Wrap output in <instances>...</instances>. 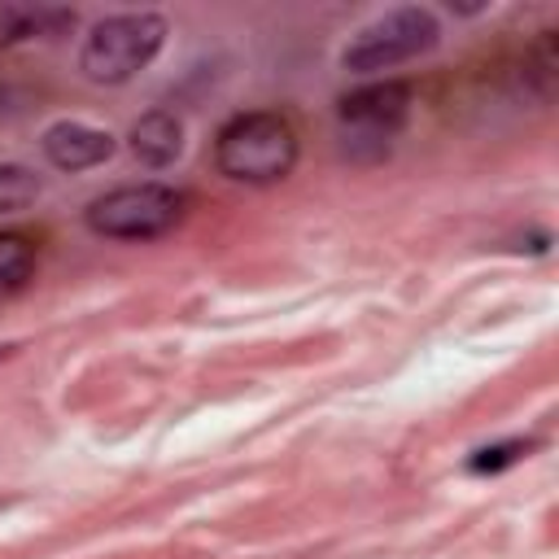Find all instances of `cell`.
<instances>
[{"label":"cell","instance_id":"11","mask_svg":"<svg viewBox=\"0 0 559 559\" xmlns=\"http://www.w3.org/2000/svg\"><path fill=\"white\" fill-rule=\"evenodd\" d=\"M528 445L533 441H502V445H485V450H476L472 454V472H498V467H507V463H515L520 454H528Z\"/></svg>","mask_w":559,"mask_h":559},{"label":"cell","instance_id":"4","mask_svg":"<svg viewBox=\"0 0 559 559\" xmlns=\"http://www.w3.org/2000/svg\"><path fill=\"white\" fill-rule=\"evenodd\" d=\"M441 39V22L432 9L424 4H402L380 13L376 22H367L341 52V66L354 74H380L393 66H406L424 52H432Z\"/></svg>","mask_w":559,"mask_h":559},{"label":"cell","instance_id":"10","mask_svg":"<svg viewBox=\"0 0 559 559\" xmlns=\"http://www.w3.org/2000/svg\"><path fill=\"white\" fill-rule=\"evenodd\" d=\"M39 192H44V179H39L31 166L0 162V214H17V210H26Z\"/></svg>","mask_w":559,"mask_h":559},{"label":"cell","instance_id":"8","mask_svg":"<svg viewBox=\"0 0 559 559\" xmlns=\"http://www.w3.org/2000/svg\"><path fill=\"white\" fill-rule=\"evenodd\" d=\"M74 26V9L57 4H0V48L26 44V39H52Z\"/></svg>","mask_w":559,"mask_h":559},{"label":"cell","instance_id":"9","mask_svg":"<svg viewBox=\"0 0 559 559\" xmlns=\"http://www.w3.org/2000/svg\"><path fill=\"white\" fill-rule=\"evenodd\" d=\"M35 275V245L22 231H0V297L26 288Z\"/></svg>","mask_w":559,"mask_h":559},{"label":"cell","instance_id":"2","mask_svg":"<svg viewBox=\"0 0 559 559\" xmlns=\"http://www.w3.org/2000/svg\"><path fill=\"white\" fill-rule=\"evenodd\" d=\"M166 44V17L162 13H114V17H100L83 48H79V70L83 79L100 83V87H118V83H131L140 70L153 66V57L162 52Z\"/></svg>","mask_w":559,"mask_h":559},{"label":"cell","instance_id":"6","mask_svg":"<svg viewBox=\"0 0 559 559\" xmlns=\"http://www.w3.org/2000/svg\"><path fill=\"white\" fill-rule=\"evenodd\" d=\"M39 148H44V157H48L57 170H92V166L109 162L118 144H114L109 131H100V127H92V122L61 118V122H52V127L44 131Z\"/></svg>","mask_w":559,"mask_h":559},{"label":"cell","instance_id":"3","mask_svg":"<svg viewBox=\"0 0 559 559\" xmlns=\"http://www.w3.org/2000/svg\"><path fill=\"white\" fill-rule=\"evenodd\" d=\"M411 118V87L402 79H380L367 87H354L336 100V135L341 153L358 166L389 157L393 140L402 135Z\"/></svg>","mask_w":559,"mask_h":559},{"label":"cell","instance_id":"12","mask_svg":"<svg viewBox=\"0 0 559 559\" xmlns=\"http://www.w3.org/2000/svg\"><path fill=\"white\" fill-rule=\"evenodd\" d=\"M9 114H13V92H9V87H0V122H4Z\"/></svg>","mask_w":559,"mask_h":559},{"label":"cell","instance_id":"7","mask_svg":"<svg viewBox=\"0 0 559 559\" xmlns=\"http://www.w3.org/2000/svg\"><path fill=\"white\" fill-rule=\"evenodd\" d=\"M131 153L148 170H166L183 153V122L170 109H148L131 122Z\"/></svg>","mask_w":559,"mask_h":559},{"label":"cell","instance_id":"1","mask_svg":"<svg viewBox=\"0 0 559 559\" xmlns=\"http://www.w3.org/2000/svg\"><path fill=\"white\" fill-rule=\"evenodd\" d=\"M297 153H301L297 131L275 109L231 114L214 135L218 175L231 183H249V188H271L280 179H288L297 166Z\"/></svg>","mask_w":559,"mask_h":559},{"label":"cell","instance_id":"5","mask_svg":"<svg viewBox=\"0 0 559 559\" xmlns=\"http://www.w3.org/2000/svg\"><path fill=\"white\" fill-rule=\"evenodd\" d=\"M183 205L188 201H183L179 188L144 179V183L109 188L105 197H96L87 205L83 218H87V227L96 236H109V240H157V236L179 227Z\"/></svg>","mask_w":559,"mask_h":559}]
</instances>
